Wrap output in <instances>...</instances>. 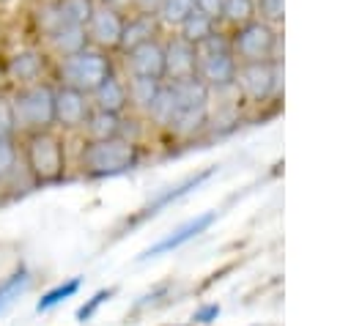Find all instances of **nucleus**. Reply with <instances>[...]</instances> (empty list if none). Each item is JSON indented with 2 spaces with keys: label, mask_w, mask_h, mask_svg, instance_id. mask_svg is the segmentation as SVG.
I'll list each match as a JSON object with an SVG mask.
<instances>
[{
  "label": "nucleus",
  "mask_w": 351,
  "mask_h": 326,
  "mask_svg": "<svg viewBox=\"0 0 351 326\" xmlns=\"http://www.w3.org/2000/svg\"><path fill=\"white\" fill-rule=\"evenodd\" d=\"M22 167L33 186H52L66 178V142L52 131L25 134Z\"/></svg>",
  "instance_id": "obj_1"
},
{
  "label": "nucleus",
  "mask_w": 351,
  "mask_h": 326,
  "mask_svg": "<svg viewBox=\"0 0 351 326\" xmlns=\"http://www.w3.org/2000/svg\"><path fill=\"white\" fill-rule=\"evenodd\" d=\"M140 162V148L134 140L110 137V140H85L77 153V164L85 178H110L121 175Z\"/></svg>",
  "instance_id": "obj_2"
},
{
  "label": "nucleus",
  "mask_w": 351,
  "mask_h": 326,
  "mask_svg": "<svg viewBox=\"0 0 351 326\" xmlns=\"http://www.w3.org/2000/svg\"><path fill=\"white\" fill-rule=\"evenodd\" d=\"M8 101H11L16 131L22 137L33 134V131L55 129V85H49L44 79L19 85Z\"/></svg>",
  "instance_id": "obj_3"
},
{
  "label": "nucleus",
  "mask_w": 351,
  "mask_h": 326,
  "mask_svg": "<svg viewBox=\"0 0 351 326\" xmlns=\"http://www.w3.org/2000/svg\"><path fill=\"white\" fill-rule=\"evenodd\" d=\"M236 55L230 52V38H225L222 33H211L206 41L197 44V68L195 77L214 93L219 90H230L233 79H236Z\"/></svg>",
  "instance_id": "obj_4"
},
{
  "label": "nucleus",
  "mask_w": 351,
  "mask_h": 326,
  "mask_svg": "<svg viewBox=\"0 0 351 326\" xmlns=\"http://www.w3.org/2000/svg\"><path fill=\"white\" fill-rule=\"evenodd\" d=\"M110 74H112V60L104 49H96V47H85L77 55L58 58V66H55L58 85H69L82 93H90Z\"/></svg>",
  "instance_id": "obj_5"
},
{
  "label": "nucleus",
  "mask_w": 351,
  "mask_h": 326,
  "mask_svg": "<svg viewBox=\"0 0 351 326\" xmlns=\"http://www.w3.org/2000/svg\"><path fill=\"white\" fill-rule=\"evenodd\" d=\"M274 44H277V36H274L271 25L263 19H250V22L236 27V33L230 38V52L236 55L239 63L271 60Z\"/></svg>",
  "instance_id": "obj_6"
},
{
  "label": "nucleus",
  "mask_w": 351,
  "mask_h": 326,
  "mask_svg": "<svg viewBox=\"0 0 351 326\" xmlns=\"http://www.w3.org/2000/svg\"><path fill=\"white\" fill-rule=\"evenodd\" d=\"M233 88L241 90L247 101H266L277 88V68L271 60H250L236 66Z\"/></svg>",
  "instance_id": "obj_7"
},
{
  "label": "nucleus",
  "mask_w": 351,
  "mask_h": 326,
  "mask_svg": "<svg viewBox=\"0 0 351 326\" xmlns=\"http://www.w3.org/2000/svg\"><path fill=\"white\" fill-rule=\"evenodd\" d=\"M121 30H123V16H121V8L115 5H104V3H96L88 25H85V33H88V41L90 47L96 49H118V41H121Z\"/></svg>",
  "instance_id": "obj_8"
},
{
  "label": "nucleus",
  "mask_w": 351,
  "mask_h": 326,
  "mask_svg": "<svg viewBox=\"0 0 351 326\" xmlns=\"http://www.w3.org/2000/svg\"><path fill=\"white\" fill-rule=\"evenodd\" d=\"M90 99L88 93L69 88V85H55V126L74 131L85 126V118L90 115Z\"/></svg>",
  "instance_id": "obj_9"
},
{
  "label": "nucleus",
  "mask_w": 351,
  "mask_h": 326,
  "mask_svg": "<svg viewBox=\"0 0 351 326\" xmlns=\"http://www.w3.org/2000/svg\"><path fill=\"white\" fill-rule=\"evenodd\" d=\"M214 219H217V211H203V214H197V216L181 222V225L173 227L167 236H162L156 244H151V247L140 255V260H148V258H156V255H167V252L178 249V247L189 244L192 238H197L200 233H206V230L214 225Z\"/></svg>",
  "instance_id": "obj_10"
},
{
  "label": "nucleus",
  "mask_w": 351,
  "mask_h": 326,
  "mask_svg": "<svg viewBox=\"0 0 351 326\" xmlns=\"http://www.w3.org/2000/svg\"><path fill=\"white\" fill-rule=\"evenodd\" d=\"M123 63H126V71L132 77L165 79V47L156 38H151V41L129 49V52H123Z\"/></svg>",
  "instance_id": "obj_11"
},
{
  "label": "nucleus",
  "mask_w": 351,
  "mask_h": 326,
  "mask_svg": "<svg viewBox=\"0 0 351 326\" xmlns=\"http://www.w3.org/2000/svg\"><path fill=\"white\" fill-rule=\"evenodd\" d=\"M162 47H165V79L195 77V68H197V47L195 44H189L181 36H173Z\"/></svg>",
  "instance_id": "obj_12"
},
{
  "label": "nucleus",
  "mask_w": 351,
  "mask_h": 326,
  "mask_svg": "<svg viewBox=\"0 0 351 326\" xmlns=\"http://www.w3.org/2000/svg\"><path fill=\"white\" fill-rule=\"evenodd\" d=\"M44 68H47V58L41 49H16L8 60H5V74L19 85H30L44 79Z\"/></svg>",
  "instance_id": "obj_13"
},
{
  "label": "nucleus",
  "mask_w": 351,
  "mask_h": 326,
  "mask_svg": "<svg viewBox=\"0 0 351 326\" xmlns=\"http://www.w3.org/2000/svg\"><path fill=\"white\" fill-rule=\"evenodd\" d=\"M156 30H159V19L154 14H145V11H137L134 16L123 19V30H121V41H118V49L121 52H129L151 38H156Z\"/></svg>",
  "instance_id": "obj_14"
},
{
  "label": "nucleus",
  "mask_w": 351,
  "mask_h": 326,
  "mask_svg": "<svg viewBox=\"0 0 351 326\" xmlns=\"http://www.w3.org/2000/svg\"><path fill=\"white\" fill-rule=\"evenodd\" d=\"M90 107L93 110H107V112H118L123 115V110L129 107V96H126V82L118 79L115 74H110L101 85H96L90 93Z\"/></svg>",
  "instance_id": "obj_15"
},
{
  "label": "nucleus",
  "mask_w": 351,
  "mask_h": 326,
  "mask_svg": "<svg viewBox=\"0 0 351 326\" xmlns=\"http://www.w3.org/2000/svg\"><path fill=\"white\" fill-rule=\"evenodd\" d=\"M47 47L55 52V58H69V55H77V52H82L85 47H90V41H88L85 27L63 25V27H58L55 33L47 36Z\"/></svg>",
  "instance_id": "obj_16"
},
{
  "label": "nucleus",
  "mask_w": 351,
  "mask_h": 326,
  "mask_svg": "<svg viewBox=\"0 0 351 326\" xmlns=\"http://www.w3.org/2000/svg\"><path fill=\"white\" fill-rule=\"evenodd\" d=\"M121 123H123V115H118V112L90 110L82 129H85L88 140H110V137H121Z\"/></svg>",
  "instance_id": "obj_17"
},
{
  "label": "nucleus",
  "mask_w": 351,
  "mask_h": 326,
  "mask_svg": "<svg viewBox=\"0 0 351 326\" xmlns=\"http://www.w3.org/2000/svg\"><path fill=\"white\" fill-rule=\"evenodd\" d=\"M211 173H214V167H208V170H203V173H197V175H189V178H184L181 184H176V186H170L167 192H162V195H156L154 197V203H148L145 205V216H154V214H159L165 205H170L173 200H178V197H184L189 189H197L206 178H211Z\"/></svg>",
  "instance_id": "obj_18"
},
{
  "label": "nucleus",
  "mask_w": 351,
  "mask_h": 326,
  "mask_svg": "<svg viewBox=\"0 0 351 326\" xmlns=\"http://www.w3.org/2000/svg\"><path fill=\"white\" fill-rule=\"evenodd\" d=\"M30 282H33V274L27 266H16L8 277L0 279V315L30 288Z\"/></svg>",
  "instance_id": "obj_19"
},
{
  "label": "nucleus",
  "mask_w": 351,
  "mask_h": 326,
  "mask_svg": "<svg viewBox=\"0 0 351 326\" xmlns=\"http://www.w3.org/2000/svg\"><path fill=\"white\" fill-rule=\"evenodd\" d=\"M159 85H162V79H154V77H132L129 74V82H126L129 104L137 107V110H143V112H148L151 101L159 93Z\"/></svg>",
  "instance_id": "obj_20"
},
{
  "label": "nucleus",
  "mask_w": 351,
  "mask_h": 326,
  "mask_svg": "<svg viewBox=\"0 0 351 326\" xmlns=\"http://www.w3.org/2000/svg\"><path fill=\"white\" fill-rule=\"evenodd\" d=\"M173 115H176V96H173V90H170V82L162 79L159 93H156V99H154L151 107H148V118H151L159 129H167L170 121H173Z\"/></svg>",
  "instance_id": "obj_21"
},
{
  "label": "nucleus",
  "mask_w": 351,
  "mask_h": 326,
  "mask_svg": "<svg viewBox=\"0 0 351 326\" xmlns=\"http://www.w3.org/2000/svg\"><path fill=\"white\" fill-rule=\"evenodd\" d=\"M176 30H178V36H181V38H186L189 44H195V47H197L200 41H206V38L217 30V22H214V19H208V16H206V14H200V11H192V14H189V16H186Z\"/></svg>",
  "instance_id": "obj_22"
},
{
  "label": "nucleus",
  "mask_w": 351,
  "mask_h": 326,
  "mask_svg": "<svg viewBox=\"0 0 351 326\" xmlns=\"http://www.w3.org/2000/svg\"><path fill=\"white\" fill-rule=\"evenodd\" d=\"M80 285H82V279H80V277H71V279H66V282H58L55 288H49L47 293H41V299L36 301V312H47V310L58 307L60 301L71 299V296L80 290Z\"/></svg>",
  "instance_id": "obj_23"
},
{
  "label": "nucleus",
  "mask_w": 351,
  "mask_h": 326,
  "mask_svg": "<svg viewBox=\"0 0 351 326\" xmlns=\"http://www.w3.org/2000/svg\"><path fill=\"white\" fill-rule=\"evenodd\" d=\"M33 22L38 27V33L47 38L49 33H55L58 27H63V16L58 11V0H41L33 8Z\"/></svg>",
  "instance_id": "obj_24"
},
{
  "label": "nucleus",
  "mask_w": 351,
  "mask_h": 326,
  "mask_svg": "<svg viewBox=\"0 0 351 326\" xmlns=\"http://www.w3.org/2000/svg\"><path fill=\"white\" fill-rule=\"evenodd\" d=\"M192 11H195V3H192V0H162L154 16L159 19V25L178 27Z\"/></svg>",
  "instance_id": "obj_25"
},
{
  "label": "nucleus",
  "mask_w": 351,
  "mask_h": 326,
  "mask_svg": "<svg viewBox=\"0 0 351 326\" xmlns=\"http://www.w3.org/2000/svg\"><path fill=\"white\" fill-rule=\"evenodd\" d=\"M93 8H96V0H58V11L63 16V25L85 27Z\"/></svg>",
  "instance_id": "obj_26"
},
{
  "label": "nucleus",
  "mask_w": 351,
  "mask_h": 326,
  "mask_svg": "<svg viewBox=\"0 0 351 326\" xmlns=\"http://www.w3.org/2000/svg\"><path fill=\"white\" fill-rule=\"evenodd\" d=\"M255 16V0H222V19L230 25H244Z\"/></svg>",
  "instance_id": "obj_27"
},
{
  "label": "nucleus",
  "mask_w": 351,
  "mask_h": 326,
  "mask_svg": "<svg viewBox=\"0 0 351 326\" xmlns=\"http://www.w3.org/2000/svg\"><path fill=\"white\" fill-rule=\"evenodd\" d=\"M19 170V148L14 140H0V184L14 178Z\"/></svg>",
  "instance_id": "obj_28"
},
{
  "label": "nucleus",
  "mask_w": 351,
  "mask_h": 326,
  "mask_svg": "<svg viewBox=\"0 0 351 326\" xmlns=\"http://www.w3.org/2000/svg\"><path fill=\"white\" fill-rule=\"evenodd\" d=\"M16 137V123L11 112V101L0 96V140H14Z\"/></svg>",
  "instance_id": "obj_29"
},
{
  "label": "nucleus",
  "mask_w": 351,
  "mask_h": 326,
  "mask_svg": "<svg viewBox=\"0 0 351 326\" xmlns=\"http://www.w3.org/2000/svg\"><path fill=\"white\" fill-rule=\"evenodd\" d=\"M110 296H112V288H107V290H99V293H93V296L88 299V304H82V307L77 310V321H80V323H85L88 318H93V312H96V310H99V307H101V304H104V301H107Z\"/></svg>",
  "instance_id": "obj_30"
},
{
  "label": "nucleus",
  "mask_w": 351,
  "mask_h": 326,
  "mask_svg": "<svg viewBox=\"0 0 351 326\" xmlns=\"http://www.w3.org/2000/svg\"><path fill=\"white\" fill-rule=\"evenodd\" d=\"M255 8L261 11V19L269 25L282 19V0H255Z\"/></svg>",
  "instance_id": "obj_31"
},
{
  "label": "nucleus",
  "mask_w": 351,
  "mask_h": 326,
  "mask_svg": "<svg viewBox=\"0 0 351 326\" xmlns=\"http://www.w3.org/2000/svg\"><path fill=\"white\" fill-rule=\"evenodd\" d=\"M195 3V11L206 14L208 19H222V0H192Z\"/></svg>",
  "instance_id": "obj_32"
},
{
  "label": "nucleus",
  "mask_w": 351,
  "mask_h": 326,
  "mask_svg": "<svg viewBox=\"0 0 351 326\" xmlns=\"http://www.w3.org/2000/svg\"><path fill=\"white\" fill-rule=\"evenodd\" d=\"M217 315H219V304H206V307L195 310L192 321H195V323H203V326H208L211 321H217Z\"/></svg>",
  "instance_id": "obj_33"
},
{
  "label": "nucleus",
  "mask_w": 351,
  "mask_h": 326,
  "mask_svg": "<svg viewBox=\"0 0 351 326\" xmlns=\"http://www.w3.org/2000/svg\"><path fill=\"white\" fill-rule=\"evenodd\" d=\"M137 11H145V14H156V8H159V3L162 0H129Z\"/></svg>",
  "instance_id": "obj_34"
},
{
  "label": "nucleus",
  "mask_w": 351,
  "mask_h": 326,
  "mask_svg": "<svg viewBox=\"0 0 351 326\" xmlns=\"http://www.w3.org/2000/svg\"><path fill=\"white\" fill-rule=\"evenodd\" d=\"M96 3H104V5H115V8H123V5H129V0H96Z\"/></svg>",
  "instance_id": "obj_35"
},
{
  "label": "nucleus",
  "mask_w": 351,
  "mask_h": 326,
  "mask_svg": "<svg viewBox=\"0 0 351 326\" xmlns=\"http://www.w3.org/2000/svg\"><path fill=\"white\" fill-rule=\"evenodd\" d=\"M0 3H11V0H0Z\"/></svg>",
  "instance_id": "obj_36"
}]
</instances>
